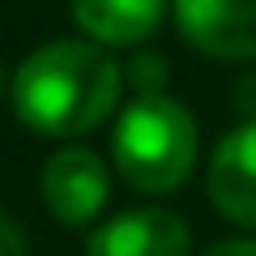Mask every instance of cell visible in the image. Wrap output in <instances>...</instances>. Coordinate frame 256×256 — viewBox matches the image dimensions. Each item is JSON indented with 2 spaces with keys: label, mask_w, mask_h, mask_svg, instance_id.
I'll use <instances>...</instances> for the list:
<instances>
[{
  "label": "cell",
  "mask_w": 256,
  "mask_h": 256,
  "mask_svg": "<svg viewBox=\"0 0 256 256\" xmlns=\"http://www.w3.org/2000/svg\"><path fill=\"white\" fill-rule=\"evenodd\" d=\"M120 98V68L98 43L56 38L26 56L13 77L18 120L47 137H82L111 116Z\"/></svg>",
  "instance_id": "1"
},
{
  "label": "cell",
  "mask_w": 256,
  "mask_h": 256,
  "mask_svg": "<svg viewBox=\"0 0 256 256\" xmlns=\"http://www.w3.org/2000/svg\"><path fill=\"white\" fill-rule=\"evenodd\" d=\"M116 162L132 188L171 192L196 162V124L166 94H141L116 124Z\"/></svg>",
  "instance_id": "2"
},
{
  "label": "cell",
  "mask_w": 256,
  "mask_h": 256,
  "mask_svg": "<svg viewBox=\"0 0 256 256\" xmlns=\"http://www.w3.org/2000/svg\"><path fill=\"white\" fill-rule=\"evenodd\" d=\"M192 47L214 60H256V0H171Z\"/></svg>",
  "instance_id": "3"
},
{
  "label": "cell",
  "mask_w": 256,
  "mask_h": 256,
  "mask_svg": "<svg viewBox=\"0 0 256 256\" xmlns=\"http://www.w3.org/2000/svg\"><path fill=\"white\" fill-rule=\"evenodd\" d=\"M43 201L64 226H86L107 201V166L98 154L68 146L43 166Z\"/></svg>",
  "instance_id": "4"
},
{
  "label": "cell",
  "mask_w": 256,
  "mask_h": 256,
  "mask_svg": "<svg viewBox=\"0 0 256 256\" xmlns=\"http://www.w3.org/2000/svg\"><path fill=\"white\" fill-rule=\"evenodd\" d=\"M86 256H188V226L166 210H128L94 230Z\"/></svg>",
  "instance_id": "5"
},
{
  "label": "cell",
  "mask_w": 256,
  "mask_h": 256,
  "mask_svg": "<svg viewBox=\"0 0 256 256\" xmlns=\"http://www.w3.org/2000/svg\"><path fill=\"white\" fill-rule=\"evenodd\" d=\"M210 196L230 222L256 230V120L222 137L210 158Z\"/></svg>",
  "instance_id": "6"
},
{
  "label": "cell",
  "mask_w": 256,
  "mask_h": 256,
  "mask_svg": "<svg viewBox=\"0 0 256 256\" xmlns=\"http://www.w3.org/2000/svg\"><path fill=\"white\" fill-rule=\"evenodd\" d=\"M166 0H73V18L90 38L111 47L146 43L162 26Z\"/></svg>",
  "instance_id": "7"
},
{
  "label": "cell",
  "mask_w": 256,
  "mask_h": 256,
  "mask_svg": "<svg viewBox=\"0 0 256 256\" xmlns=\"http://www.w3.org/2000/svg\"><path fill=\"white\" fill-rule=\"evenodd\" d=\"M0 256H26V239L4 214H0Z\"/></svg>",
  "instance_id": "8"
},
{
  "label": "cell",
  "mask_w": 256,
  "mask_h": 256,
  "mask_svg": "<svg viewBox=\"0 0 256 256\" xmlns=\"http://www.w3.org/2000/svg\"><path fill=\"white\" fill-rule=\"evenodd\" d=\"M205 256H256V239H226V244H214Z\"/></svg>",
  "instance_id": "9"
},
{
  "label": "cell",
  "mask_w": 256,
  "mask_h": 256,
  "mask_svg": "<svg viewBox=\"0 0 256 256\" xmlns=\"http://www.w3.org/2000/svg\"><path fill=\"white\" fill-rule=\"evenodd\" d=\"M235 98H239V107H244L248 116H256V73H252V77H244V82H239Z\"/></svg>",
  "instance_id": "10"
}]
</instances>
